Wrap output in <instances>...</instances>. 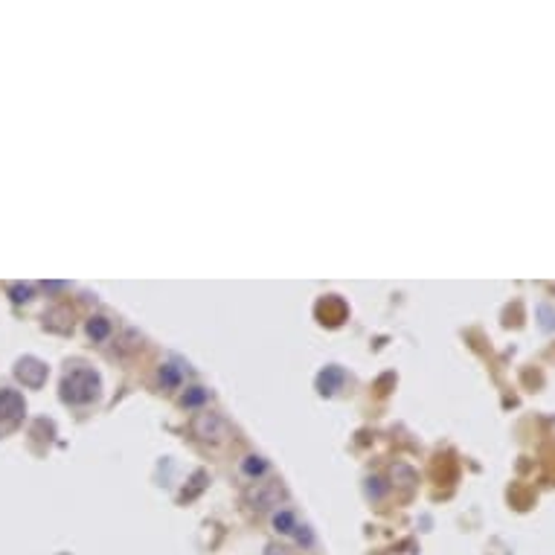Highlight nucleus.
Wrapping results in <instances>:
<instances>
[{
    "label": "nucleus",
    "instance_id": "f257e3e1",
    "mask_svg": "<svg viewBox=\"0 0 555 555\" xmlns=\"http://www.w3.org/2000/svg\"><path fill=\"white\" fill-rule=\"evenodd\" d=\"M99 396V376L88 367H76L61 381V398L70 405H88Z\"/></svg>",
    "mask_w": 555,
    "mask_h": 555
},
{
    "label": "nucleus",
    "instance_id": "f03ea898",
    "mask_svg": "<svg viewBox=\"0 0 555 555\" xmlns=\"http://www.w3.org/2000/svg\"><path fill=\"white\" fill-rule=\"evenodd\" d=\"M192 430H195V436L204 442H224L230 436V425L215 413H201L198 419L192 422Z\"/></svg>",
    "mask_w": 555,
    "mask_h": 555
},
{
    "label": "nucleus",
    "instance_id": "7ed1b4c3",
    "mask_svg": "<svg viewBox=\"0 0 555 555\" xmlns=\"http://www.w3.org/2000/svg\"><path fill=\"white\" fill-rule=\"evenodd\" d=\"M23 413H26L23 396L18 390H9V387H3V390H0V422H18Z\"/></svg>",
    "mask_w": 555,
    "mask_h": 555
},
{
    "label": "nucleus",
    "instance_id": "20e7f679",
    "mask_svg": "<svg viewBox=\"0 0 555 555\" xmlns=\"http://www.w3.org/2000/svg\"><path fill=\"white\" fill-rule=\"evenodd\" d=\"M15 376H18L26 387H41V384L47 381V367L41 364L38 358H23V360H18Z\"/></svg>",
    "mask_w": 555,
    "mask_h": 555
},
{
    "label": "nucleus",
    "instance_id": "39448f33",
    "mask_svg": "<svg viewBox=\"0 0 555 555\" xmlns=\"http://www.w3.org/2000/svg\"><path fill=\"white\" fill-rule=\"evenodd\" d=\"M251 503L256 506V509H271V506H276L280 503V497H282V485L280 483H256V489H251Z\"/></svg>",
    "mask_w": 555,
    "mask_h": 555
},
{
    "label": "nucleus",
    "instance_id": "423d86ee",
    "mask_svg": "<svg viewBox=\"0 0 555 555\" xmlns=\"http://www.w3.org/2000/svg\"><path fill=\"white\" fill-rule=\"evenodd\" d=\"M343 369H338V367H326V372L320 378H317V387H320V393H326V396H331L338 390V387L343 384Z\"/></svg>",
    "mask_w": 555,
    "mask_h": 555
},
{
    "label": "nucleus",
    "instance_id": "0eeeda50",
    "mask_svg": "<svg viewBox=\"0 0 555 555\" xmlns=\"http://www.w3.org/2000/svg\"><path fill=\"white\" fill-rule=\"evenodd\" d=\"M273 529L276 532H282V535H291L297 529V518H294V512H288V509H282V512H276L273 515Z\"/></svg>",
    "mask_w": 555,
    "mask_h": 555
},
{
    "label": "nucleus",
    "instance_id": "6e6552de",
    "mask_svg": "<svg viewBox=\"0 0 555 555\" xmlns=\"http://www.w3.org/2000/svg\"><path fill=\"white\" fill-rule=\"evenodd\" d=\"M108 331H110V323L105 320V317H93V320L88 323V335H90L93 340L108 338Z\"/></svg>",
    "mask_w": 555,
    "mask_h": 555
},
{
    "label": "nucleus",
    "instance_id": "1a4fd4ad",
    "mask_svg": "<svg viewBox=\"0 0 555 555\" xmlns=\"http://www.w3.org/2000/svg\"><path fill=\"white\" fill-rule=\"evenodd\" d=\"M244 471H247V474H262V471H265V463H262L259 456H247Z\"/></svg>",
    "mask_w": 555,
    "mask_h": 555
},
{
    "label": "nucleus",
    "instance_id": "9d476101",
    "mask_svg": "<svg viewBox=\"0 0 555 555\" xmlns=\"http://www.w3.org/2000/svg\"><path fill=\"white\" fill-rule=\"evenodd\" d=\"M160 384H163V387L177 384V372H175L172 367H163V369H160Z\"/></svg>",
    "mask_w": 555,
    "mask_h": 555
},
{
    "label": "nucleus",
    "instance_id": "9b49d317",
    "mask_svg": "<svg viewBox=\"0 0 555 555\" xmlns=\"http://www.w3.org/2000/svg\"><path fill=\"white\" fill-rule=\"evenodd\" d=\"M12 294H15V302H26L30 294H32V288L30 285H18V288H12Z\"/></svg>",
    "mask_w": 555,
    "mask_h": 555
},
{
    "label": "nucleus",
    "instance_id": "f8f14e48",
    "mask_svg": "<svg viewBox=\"0 0 555 555\" xmlns=\"http://www.w3.org/2000/svg\"><path fill=\"white\" fill-rule=\"evenodd\" d=\"M204 398H206V393L201 390V387H195V393L186 396V398H184V405H198V401H204Z\"/></svg>",
    "mask_w": 555,
    "mask_h": 555
},
{
    "label": "nucleus",
    "instance_id": "ddd939ff",
    "mask_svg": "<svg viewBox=\"0 0 555 555\" xmlns=\"http://www.w3.org/2000/svg\"><path fill=\"white\" fill-rule=\"evenodd\" d=\"M265 555H294L288 547H280V544H271L268 549H265Z\"/></svg>",
    "mask_w": 555,
    "mask_h": 555
}]
</instances>
